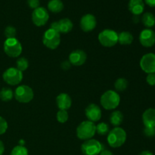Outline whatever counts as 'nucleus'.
<instances>
[{
    "label": "nucleus",
    "instance_id": "nucleus-7",
    "mask_svg": "<svg viewBox=\"0 0 155 155\" xmlns=\"http://www.w3.org/2000/svg\"><path fill=\"white\" fill-rule=\"evenodd\" d=\"M14 96L18 102L27 104L33 100L34 93H33V89L29 86L21 85L15 89Z\"/></svg>",
    "mask_w": 155,
    "mask_h": 155
},
{
    "label": "nucleus",
    "instance_id": "nucleus-13",
    "mask_svg": "<svg viewBox=\"0 0 155 155\" xmlns=\"http://www.w3.org/2000/svg\"><path fill=\"white\" fill-rule=\"evenodd\" d=\"M97 21L95 17L92 14H86L83 15L80 19V28L84 32H91L95 28Z\"/></svg>",
    "mask_w": 155,
    "mask_h": 155
},
{
    "label": "nucleus",
    "instance_id": "nucleus-19",
    "mask_svg": "<svg viewBox=\"0 0 155 155\" xmlns=\"http://www.w3.org/2000/svg\"><path fill=\"white\" fill-rule=\"evenodd\" d=\"M58 30L59 33H68L72 30L74 24L73 22L69 19V18H63L61 19L60 21H58Z\"/></svg>",
    "mask_w": 155,
    "mask_h": 155
},
{
    "label": "nucleus",
    "instance_id": "nucleus-24",
    "mask_svg": "<svg viewBox=\"0 0 155 155\" xmlns=\"http://www.w3.org/2000/svg\"><path fill=\"white\" fill-rule=\"evenodd\" d=\"M14 97V92L10 88L4 87L0 90V99L2 101L7 102L11 101Z\"/></svg>",
    "mask_w": 155,
    "mask_h": 155
},
{
    "label": "nucleus",
    "instance_id": "nucleus-8",
    "mask_svg": "<svg viewBox=\"0 0 155 155\" xmlns=\"http://www.w3.org/2000/svg\"><path fill=\"white\" fill-rule=\"evenodd\" d=\"M102 150V144L96 139H88L81 145V151L84 155H99Z\"/></svg>",
    "mask_w": 155,
    "mask_h": 155
},
{
    "label": "nucleus",
    "instance_id": "nucleus-26",
    "mask_svg": "<svg viewBox=\"0 0 155 155\" xmlns=\"http://www.w3.org/2000/svg\"><path fill=\"white\" fill-rule=\"evenodd\" d=\"M17 69L19 70L20 71L23 72V71H26L29 67V61L26 58L21 57L18 58L16 61Z\"/></svg>",
    "mask_w": 155,
    "mask_h": 155
},
{
    "label": "nucleus",
    "instance_id": "nucleus-31",
    "mask_svg": "<svg viewBox=\"0 0 155 155\" xmlns=\"http://www.w3.org/2000/svg\"><path fill=\"white\" fill-rule=\"evenodd\" d=\"M8 129V123L5 118L0 116V136L4 134Z\"/></svg>",
    "mask_w": 155,
    "mask_h": 155
},
{
    "label": "nucleus",
    "instance_id": "nucleus-9",
    "mask_svg": "<svg viewBox=\"0 0 155 155\" xmlns=\"http://www.w3.org/2000/svg\"><path fill=\"white\" fill-rule=\"evenodd\" d=\"M3 80L10 86L20 84L23 80V72L16 68H9L2 74Z\"/></svg>",
    "mask_w": 155,
    "mask_h": 155
},
{
    "label": "nucleus",
    "instance_id": "nucleus-36",
    "mask_svg": "<svg viewBox=\"0 0 155 155\" xmlns=\"http://www.w3.org/2000/svg\"><path fill=\"white\" fill-rule=\"evenodd\" d=\"M145 2L150 7H155V0H145Z\"/></svg>",
    "mask_w": 155,
    "mask_h": 155
},
{
    "label": "nucleus",
    "instance_id": "nucleus-6",
    "mask_svg": "<svg viewBox=\"0 0 155 155\" xmlns=\"http://www.w3.org/2000/svg\"><path fill=\"white\" fill-rule=\"evenodd\" d=\"M4 51L8 56L11 58H17L22 52V45L16 38L6 39L3 45Z\"/></svg>",
    "mask_w": 155,
    "mask_h": 155
},
{
    "label": "nucleus",
    "instance_id": "nucleus-3",
    "mask_svg": "<svg viewBox=\"0 0 155 155\" xmlns=\"http://www.w3.org/2000/svg\"><path fill=\"white\" fill-rule=\"evenodd\" d=\"M96 133V126L93 122L85 120L82 122L77 128V136L80 140L86 141L95 136Z\"/></svg>",
    "mask_w": 155,
    "mask_h": 155
},
{
    "label": "nucleus",
    "instance_id": "nucleus-21",
    "mask_svg": "<svg viewBox=\"0 0 155 155\" xmlns=\"http://www.w3.org/2000/svg\"><path fill=\"white\" fill-rule=\"evenodd\" d=\"M133 39V34L128 31H123L118 34V42L120 45H130Z\"/></svg>",
    "mask_w": 155,
    "mask_h": 155
},
{
    "label": "nucleus",
    "instance_id": "nucleus-29",
    "mask_svg": "<svg viewBox=\"0 0 155 155\" xmlns=\"http://www.w3.org/2000/svg\"><path fill=\"white\" fill-rule=\"evenodd\" d=\"M56 117H57V120L61 124H64L68 121V113L67 110H59L58 111L57 115H56Z\"/></svg>",
    "mask_w": 155,
    "mask_h": 155
},
{
    "label": "nucleus",
    "instance_id": "nucleus-22",
    "mask_svg": "<svg viewBox=\"0 0 155 155\" xmlns=\"http://www.w3.org/2000/svg\"><path fill=\"white\" fill-rule=\"evenodd\" d=\"M124 120V114L120 110H114L110 114V122L114 127H118Z\"/></svg>",
    "mask_w": 155,
    "mask_h": 155
},
{
    "label": "nucleus",
    "instance_id": "nucleus-11",
    "mask_svg": "<svg viewBox=\"0 0 155 155\" xmlns=\"http://www.w3.org/2000/svg\"><path fill=\"white\" fill-rule=\"evenodd\" d=\"M140 67L146 74H155V54L147 53L140 60Z\"/></svg>",
    "mask_w": 155,
    "mask_h": 155
},
{
    "label": "nucleus",
    "instance_id": "nucleus-39",
    "mask_svg": "<svg viewBox=\"0 0 155 155\" xmlns=\"http://www.w3.org/2000/svg\"><path fill=\"white\" fill-rule=\"evenodd\" d=\"M5 152V145L4 143L0 140V155H2Z\"/></svg>",
    "mask_w": 155,
    "mask_h": 155
},
{
    "label": "nucleus",
    "instance_id": "nucleus-37",
    "mask_svg": "<svg viewBox=\"0 0 155 155\" xmlns=\"http://www.w3.org/2000/svg\"><path fill=\"white\" fill-rule=\"evenodd\" d=\"M99 155H114L113 153L111 152L109 150H102L100 153Z\"/></svg>",
    "mask_w": 155,
    "mask_h": 155
},
{
    "label": "nucleus",
    "instance_id": "nucleus-5",
    "mask_svg": "<svg viewBox=\"0 0 155 155\" xmlns=\"http://www.w3.org/2000/svg\"><path fill=\"white\" fill-rule=\"evenodd\" d=\"M98 41L104 47H113L118 42V33L111 29H105L98 34Z\"/></svg>",
    "mask_w": 155,
    "mask_h": 155
},
{
    "label": "nucleus",
    "instance_id": "nucleus-17",
    "mask_svg": "<svg viewBox=\"0 0 155 155\" xmlns=\"http://www.w3.org/2000/svg\"><path fill=\"white\" fill-rule=\"evenodd\" d=\"M128 8L133 15H140L144 12L145 3L143 0H130Z\"/></svg>",
    "mask_w": 155,
    "mask_h": 155
},
{
    "label": "nucleus",
    "instance_id": "nucleus-28",
    "mask_svg": "<svg viewBox=\"0 0 155 155\" xmlns=\"http://www.w3.org/2000/svg\"><path fill=\"white\" fill-rule=\"evenodd\" d=\"M96 133L100 136H104L108 134L109 127L107 124L101 122L96 126Z\"/></svg>",
    "mask_w": 155,
    "mask_h": 155
},
{
    "label": "nucleus",
    "instance_id": "nucleus-33",
    "mask_svg": "<svg viewBox=\"0 0 155 155\" xmlns=\"http://www.w3.org/2000/svg\"><path fill=\"white\" fill-rule=\"evenodd\" d=\"M39 0H27V5L32 9H36L39 7Z\"/></svg>",
    "mask_w": 155,
    "mask_h": 155
},
{
    "label": "nucleus",
    "instance_id": "nucleus-2",
    "mask_svg": "<svg viewBox=\"0 0 155 155\" xmlns=\"http://www.w3.org/2000/svg\"><path fill=\"white\" fill-rule=\"evenodd\" d=\"M120 102L119 94L114 90H107L104 92L100 98V103L105 110H114L117 108Z\"/></svg>",
    "mask_w": 155,
    "mask_h": 155
},
{
    "label": "nucleus",
    "instance_id": "nucleus-23",
    "mask_svg": "<svg viewBox=\"0 0 155 155\" xmlns=\"http://www.w3.org/2000/svg\"><path fill=\"white\" fill-rule=\"evenodd\" d=\"M47 6L48 10L53 13H59L64 9V3L61 0H50Z\"/></svg>",
    "mask_w": 155,
    "mask_h": 155
},
{
    "label": "nucleus",
    "instance_id": "nucleus-25",
    "mask_svg": "<svg viewBox=\"0 0 155 155\" xmlns=\"http://www.w3.org/2000/svg\"><path fill=\"white\" fill-rule=\"evenodd\" d=\"M128 81L127 79L121 77V78H118L117 80L115 81L114 87L117 92H124L128 87Z\"/></svg>",
    "mask_w": 155,
    "mask_h": 155
},
{
    "label": "nucleus",
    "instance_id": "nucleus-18",
    "mask_svg": "<svg viewBox=\"0 0 155 155\" xmlns=\"http://www.w3.org/2000/svg\"><path fill=\"white\" fill-rule=\"evenodd\" d=\"M142 122L145 127H155V109L148 108L142 114Z\"/></svg>",
    "mask_w": 155,
    "mask_h": 155
},
{
    "label": "nucleus",
    "instance_id": "nucleus-14",
    "mask_svg": "<svg viewBox=\"0 0 155 155\" xmlns=\"http://www.w3.org/2000/svg\"><path fill=\"white\" fill-rule=\"evenodd\" d=\"M85 114L87 117L88 120L92 121V122H97V121L100 120L101 118V110L95 104H90L86 107V110H85Z\"/></svg>",
    "mask_w": 155,
    "mask_h": 155
},
{
    "label": "nucleus",
    "instance_id": "nucleus-12",
    "mask_svg": "<svg viewBox=\"0 0 155 155\" xmlns=\"http://www.w3.org/2000/svg\"><path fill=\"white\" fill-rule=\"evenodd\" d=\"M139 42L144 47H152L155 44V32L148 28L143 30L139 35Z\"/></svg>",
    "mask_w": 155,
    "mask_h": 155
},
{
    "label": "nucleus",
    "instance_id": "nucleus-10",
    "mask_svg": "<svg viewBox=\"0 0 155 155\" xmlns=\"http://www.w3.org/2000/svg\"><path fill=\"white\" fill-rule=\"evenodd\" d=\"M49 19V15L46 8L39 6L37 8L34 9L32 13V21L33 23L37 27H42L48 22Z\"/></svg>",
    "mask_w": 155,
    "mask_h": 155
},
{
    "label": "nucleus",
    "instance_id": "nucleus-40",
    "mask_svg": "<svg viewBox=\"0 0 155 155\" xmlns=\"http://www.w3.org/2000/svg\"><path fill=\"white\" fill-rule=\"evenodd\" d=\"M139 155H154L152 152L149 151H143L139 154Z\"/></svg>",
    "mask_w": 155,
    "mask_h": 155
},
{
    "label": "nucleus",
    "instance_id": "nucleus-16",
    "mask_svg": "<svg viewBox=\"0 0 155 155\" xmlns=\"http://www.w3.org/2000/svg\"><path fill=\"white\" fill-rule=\"evenodd\" d=\"M56 104L59 110H67L72 105V99L67 93H61L56 98Z\"/></svg>",
    "mask_w": 155,
    "mask_h": 155
},
{
    "label": "nucleus",
    "instance_id": "nucleus-34",
    "mask_svg": "<svg viewBox=\"0 0 155 155\" xmlns=\"http://www.w3.org/2000/svg\"><path fill=\"white\" fill-rule=\"evenodd\" d=\"M146 81L150 86H155V74H148L146 77Z\"/></svg>",
    "mask_w": 155,
    "mask_h": 155
},
{
    "label": "nucleus",
    "instance_id": "nucleus-20",
    "mask_svg": "<svg viewBox=\"0 0 155 155\" xmlns=\"http://www.w3.org/2000/svg\"><path fill=\"white\" fill-rule=\"evenodd\" d=\"M141 21L145 27L151 29L155 25V16L151 12H145L141 18Z\"/></svg>",
    "mask_w": 155,
    "mask_h": 155
},
{
    "label": "nucleus",
    "instance_id": "nucleus-35",
    "mask_svg": "<svg viewBox=\"0 0 155 155\" xmlns=\"http://www.w3.org/2000/svg\"><path fill=\"white\" fill-rule=\"evenodd\" d=\"M70 66H71V63L69 62V61H64L63 63L61 64V68H63L64 70H68L70 68Z\"/></svg>",
    "mask_w": 155,
    "mask_h": 155
},
{
    "label": "nucleus",
    "instance_id": "nucleus-38",
    "mask_svg": "<svg viewBox=\"0 0 155 155\" xmlns=\"http://www.w3.org/2000/svg\"><path fill=\"white\" fill-rule=\"evenodd\" d=\"M141 21V18L139 17V15H133V21L135 24H138L139 21Z\"/></svg>",
    "mask_w": 155,
    "mask_h": 155
},
{
    "label": "nucleus",
    "instance_id": "nucleus-4",
    "mask_svg": "<svg viewBox=\"0 0 155 155\" xmlns=\"http://www.w3.org/2000/svg\"><path fill=\"white\" fill-rule=\"evenodd\" d=\"M42 42L45 47L49 49H55L61 43V35L56 30L49 28L44 33Z\"/></svg>",
    "mask_w": 155,
    "mask_h": 155
},
{
    "label": "nucleus",
    "instance_id": "nucleus-15",
    "mask_svg": "<svg viewBox=\"0 0 155 155\" xmlns=\"http://www.w3.org/2000/svg\"><path fill=\"white\" fill-rule=\"evenodd\" d=\"M87 55L83 50L77 49L73 51L69 54V62L74 66H81L86 62Z\"/></svg>",
    "mask_w": 155,
    "mask_h": 155
},
{
    "label": "nucleus",
    "instance_id": "nucleus-1",
    "mask_svg": "<svg viewBox=\"0 0 155 155\" xmlns=\"http://www.w3.org/2000/svg\"><path fill=\"white\" fill-rule=\"evenodd\" d=\"M107 141L111 148H120L127 141V133L121 127H114L108 133Z\"/></svg>",
    "mask_w": 155,
    "mask_h": 155
},
{
    "label": "nucleus",
    "instance_id": "nucleus-27",
    "mask_svg": "<svg viewBox=\"0 0 155 155\" xmlns=\"http://www.w3.org/2000/svg\"><path fill=\"white\" fill-rule=\"evenodd\" d=\"M10 155H28V150L24 145H17L12 150Z\"/></svg>",
    "mask_w": 155,
    "mask_h": 155
},
{
    "label": "nucleus",
    "instance_id": "nucleus-32",
    "mask_svg": "<svg viewBox=\"0 0 155 155\" xmlns=\"http://www.w3.org/2000/svg\"><path fill=\"white\" fill-rule=\"evenodd\" d=\"M144 134L147 137H153L155 136V127H145Z\"/></svg>",
    "mask_w": 155,
    "mask_h": 155
},
{
    "label": "nucleus",
    "instance_id": "nucleus-30",
    "mask_svg": "<svg viewBox=\"0 0 155 155\" xmlns=\"http://www.w3.org/2000/svg\"><path fill=\"white\" fill-rule=\"evenodd\" d=\"M5 36L7 39H11V38H15L16 36V29L13 26H8L5 29Z\"/></svg>",
    "mask_w": 155,
    "mask_h": 155
}]
</instances>
